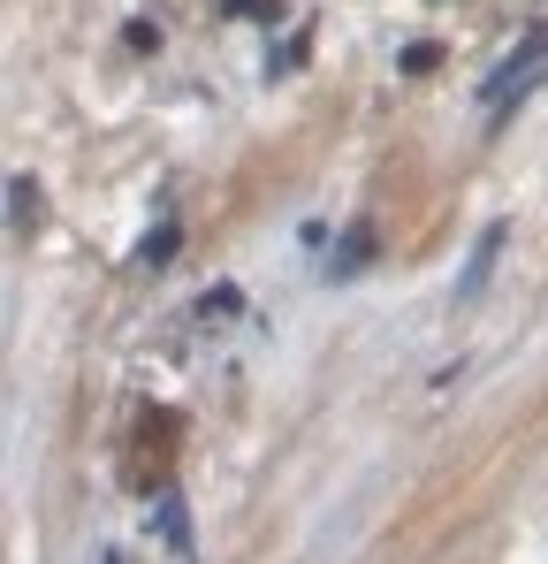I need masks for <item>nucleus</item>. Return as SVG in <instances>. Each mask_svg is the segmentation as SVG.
<instances>
[{"label": "nucleus", "instance_id": "1", "mask_svg": "<svg viewBox=\"0 0 548 564\" xmlns=\"http://www.w3.org/2000/svg\"><path fill=\"white\" fill-rule=\"evenodd\" d=\"M541 62H548V31H534V39H526V46H518V54H511V62L487 77V99H495V107H511V93H518V85H526Z\"/></svg>", "mask_w": 548, "mask_h": 564}, {"label": "nucleus", "instance_id": "2", "mask_svg": "<svg viewBox=\"0 0 548 564\" xmlns=\"http://www.w3.org/2000/svg\"><path fill=\"white\" fill-rule=\"evenodd\" d=\"M503 252V229H487L480 237V252H472V268H464V297H480V282H487V260Z\"/></svg>", "mask_w": 548, "mask_h": 564}]
</instances>
